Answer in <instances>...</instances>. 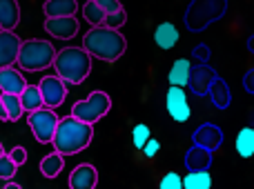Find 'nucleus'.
I'll return each mask as SVG.
<instances>
[{"mask_svg": "<svg viewBox=\"0 0 254 189\" xmlns=\"http://www.w3.org/2000/svg\"><path fill=\"white\" fill-rule=\"evenodd\" d=\"M27 87V80L16 67H0V92L2 94H18L20 96L22 89Z\"/></svg>", "mask_w": 254, "mask_h": 189, "instance_id": "obj_12", "label": "nucleus"}, {"mask_svg": "<svg viewBox=\"0 0 254 189\" xmlns=\"http://www.w3.org/2000/svg\"><path fill=\"white\" fill-rule=\"evenodd\" d=\"M94 138V125L83 123L76 116H65L58 120L56 134H54V149L63 156H76L83 149H87L92 145Z\"/></svg>", "mask_w": 254, "mask_h": 189, "instance_id": "obj_1", "label": "nucleus"}, {"mask_svg": "<svg viewBox=\"0 0 254 189\" xmlns=\"http://www.w3.org/2000/svg\"><path fill=\"white\" fill-rule=\"evenodd\" d=\"M54 69L67 85H80L92 71V53L85 47H65L56 53Z\"/></svg>", "mask_w": 254, "mask_h": 189, "instance_id": "obj_3", "label": "nucleus"}, {"mask_svg": "<svg viewBox=\"0 0 254 189\" xmlns=\"http://www.w3.org/2000/svg\"><path fill=\"white\" fill-rule=\"evenodd\" d=\"M22 40L13 31L2 29L0 31V67H11L18 62Z\"/></svg>", "mask_w": 254, "mask_h": 189, "instance_id": "obj_10", "label": "nucleus"}, {"mask_svg": "<svg viewBox=\"0 0 254 189\" xmlns=\"http://www.w3.org/2000/svg\"><path fill=\"white\" fill-rule=\"evenodd\" d=\"M210 94H212V100H214V105L219 107V109H225V107L230 105V92H228V85H225L223 80L216 78L214 85L210 87Z\"/></svg>", "mask_w": 254, "mask_h": 189, "instance_id": "obj_26", "label": "nucleus"}, {"mask_svg": "<svg viewBox=\"0 0 254 189\" xmlns=\"http://www.w3.org/2000/svg\"><path fill=\"white\" fill-rule=\"evenodd\" d=\"M212 185V176L207 174V169H201V172H190L188 176L183 178V187L185 189H210Z\"/></svg>", "mask_w": 254, "mask_h": 189, "instance_id": "obj_24", "label": "nucleus"}, {"mask_svg": "<svg viewBox=\"0 0 254 189\" xmlns=\"http://www.w3.org/2000/svg\"><path fill=\"white\" fill-rule=\"evenodd\" d=\"M154 40H156V45L161 49H174L176 43H179V29H176L172 22H161V25L156 27V31H154Z\"/></svg>", "mask_w": 254, "mask_h": 189, "instance_id": "obj_18", "label": "nucleus"}, {"mask_svg": "<svg viewBox=\"0 0 254 189\" xmlns=\"http://www.w3.org/2000/svg\"><path fill=\"white\" fill-rule=\"evenodd\" d=\"M214 80H216L214 71H212L210 67L201 65V67H196V69H192V74H190V87H192L194 94L201 96V94L210 92V87L214 85Z\"/></svg>", "mask_w": 254, "mask_h": 189, "instance_id": "obj_14", "label": "nucleus"}, {"mask_svg": "<svg viewBox=\"0 0 254 189\" xmlns=\"http://www.w3.org/2000/svg\"><path fill=\"white\" fill-rule=\"evenodd\" d=\"M125 22H127V11H125V9H121V11H116V13H107L103 25L112 27V29H121Z\"/></svg>", "mask_w": 254, "mask_h": 189, "instance_id": "obj_29", "label": "nucleus"}, {"mask_svg": "<svg viewBox=\"0 0 254 189\" xmlns=\"http://www.w3.org/2000/svg\"><path fill=\"white\" fill-rule=\"evenodd\" d=\"M190 74H192L190 60L188 58H179V60H174V65H172L170 74H167V80H170V85L185 87V85H190Z\"/></svg>", "mask_w": 254, "mask_h": 189, "instance_id": "obj_19", "label": "nucleus"}, {"mask_svg": "<svg viewBox=\"0 0 254 189\" xmlns=\"http://www.w3.org/2000/svg\"><path fill=\"white\" fill-rule=\"evenodd\" d=\"M181 187H183V178L179 174L170 172L161 178V189H181Z\"/></svg>", "mask_w": 254, "mask_h": 189, "instance_id": "obj_30", "label": "nucleus"}, {"mask_svg": "<svg viewBox=\"0 0 254 189\" xmlns=\"http://www.w3.org/2000/svg\"><path fill=\"white\" fill-rule=\"evenodd\" d=\"M20 22V4L18 0H0V29L13 31Z\"/></svg>", "mask_w": 254, "mask_h": 189, "instance_id": "obj_16", "label": "nucleus"}, {"mask_svg": "<svg viewBox=\"0 0 254 189\" xmlns=\"http://www.w3.org/2000/svg\"><path fill=\"white\" fill-rule=\"evenodd\" d=\"M194 142L196 145H201V147H205V149H210V151H214L216 147L223 142V132H221L216 125H201V127L194 132Z\"/></svg>", "mask_w": 254, "mask_h": 189, "instance_id": "obj_13", "label": "nucleus"}, {"mask_svg": "<svg viewBox=\"0 0 254 189\" xmlns=\"http://www.w3.org/2000/svg\"><path fill=\"white\" fill-rule=\"evenodd\" d=\"M63 167H65V156L58 154V151L47 154L40 160V174H43L45 178H56L58 174L63 172Z\"/></svg>", "mask_w": 254, "mask_h": 189, "instance_id": "obj_20", "label": "nucleus"}, {"mask_svg": "<svg viewBox=\"0 0 254 189\" xmlns=\"http://www.w3.org/2000/svg\"><path fill=\"white\" fill-rule=\"evenodd\" d=\"M165 107H167V114H170L176 123H188L190 116H192L188 96H185L183 87H179V85H170L167 96H165Z\"/></svg>", "mask_w": 254, "mask_h": 189, "instance_id": "obj_8", "label": "nucleus"}, {"mask_svg": "<svg viewBox=\"0 0 254 189\" xmlns=\"http://www.w3.org/2000/svg\"><path fill=\"white\" fill-rule=\"evenodd\" d=\"M149 138H152V132H149L147 125H143V123L134 125V129H131V142H134L136 149H143Z\"/></svg>", "mask_w": 254, "mask_h": 189, "instance_id": "obj_27", "label": "nucleus"}, {"mask_svg": "<svg viewBox=\"0 0 254 189\" xmlns=\"http://www.w3.org/2000/svg\"><path fill=\"white\" fill-rule=\"evenodd\" d=\"M56 53L58 51L54 49V45L49 43V40H40V38L22 40L16 65L20 67L22 71H43L54 65Z\"/></svg>", "mask_w": 254, "mask_h": 189, "instance_id": "obj_4", "label": "nucleus"}, {"mask_svg": "<svg viewBox=\"0 0 254 189\" xmlns=\"http://www.w3.org/2000/svg\"><path fill=\"white\" fill-rule=\"evenodd\" d=\"M237 151L241 158H252L254 156V129L252 127H243L237 136Z\"/></svg>", "mask_w": 254, "mask_h": 189, "instance_id": "obj_22", "label": "nucleus"}, {"mask_svg": "<svg viewBox=\"0 0 254 189\" xmlns=\"http://www.w3.org/2000/svg\"><path fill=\"white\" fill-rule=\"evenodd\" d=\"M158 149H161V142L156 141V138H149L147 142H145V147L140 151H143L145 156H147V158H154V156L158 154Z\"/></svg>", "mask_w": 254, "mask_h": 189, "instance_id": "obj_33", "label": "nucleus"}, {"mask_svg": "<svg viewBox=\"0 0 254 189\" xmlns=\"http://www.w3.org/2000/svg\"><path fill=\"white\" fill-rule=\"evenodd\" d=\"M194 56H198V58H207V49H205V45H198L196 51H194Z\"/></svg>", "mask_w": 254, "mask_h": 189, "instance_id": "obj_35", "label": "nucleus"}, {"mask_svg": "<svg viewBox=\"0 0 254 189\" xmlns=\"http://www.w3.org/2000/svg\"><path fill=\"white\" fill-rule=\"evenodd\" d=\"M18 172V165L9 158V154L0 156V181H7V178H13Z\"/></svg>", "mask_w": 254, "mask_h": 189, "instance_id": "obj_28", "label": "nucleus"}, {"mask_svg": "<svg viewBox=\"0 0 254 189\" xmlns=\"http://www.w3.org/2000/svg\"><path fill=\"white\" fill-rule=\"evenodd\" d=\"M210 165H212V151L194 142V147L185 154V167L190 172H201V169H207Z\"/></svg>", "mask_w": 254, "mask_h": 189, "instance_id": "obj_15", "label": "nucleus"}, {"mask_svg": "<svg viewBox=\"0 0 254 189\" xmlns=\"http://www.w3.org/2000/svg\"><path fill=\"white\" fill-rule=\"evenodd\" d=\"M0 123H9V114H7V107H4L2 98H0Z\"/></svg>", "mask_w": 254, "mask_h": 189, "instance_id": "obj_34", "label": "nucleus"}, {"mask_svg": "<svg viewBox=\"0 0 254 189\" xmlns=\"http://www.w3.org/2000/svg\"><path fill=\"white\" fill-rule=\"evenodd\" d=\"M2 154H7V151H4V147H2V142H0V156Z\"/></svg>", "mask_w": 254, "mask_h": 189, "instance_id": "obj_36", "label": "nucleus"}, {"mask_svg": "<svg viewBox=\"0 0 254 189\" xmlns=\"http://www.w3.org/2000/svg\"><path fill=\"white\" fill-rule=\"evenodd\" d=\"M43 11L47 18L74 16V13L78 11V2H76V0H45Z\"/></svg>", "mask_w": 254, "mask_h": 189, "instance_id": "obj_17", "label": "nucleus"}, {"mask_svg": "<svg viewBox=\"0 0 254 189\" xmlns=\"http://www.w3.org/2000/svg\"><path fill=\"white\" fill-rule=\"evenodd\" d=\"M98 4H101V9L105 13H116L123 9V4H121V0H96Z\"/></svg>", "mask_w": 254, "mask_h": 189, "instance_id": "obj_32", "label": "nucleus"}, {"mask_svg": "<svg viewBox=\"0 0 254 189\" xmlns=\"http://www.w3.org/2000/svg\"><path fill=\"white\" fill-rule=\"evenodd\" d=\"M58 120L61 116H56V111L52 107H40V109L27 111V125L34 132V138L40 145H47L54 141V134H56Z\"/></svg>", "mask_w": 254, "mask_h": 189, "instance_id": "obj_6", "label": "nucleus"}, {"mask_svg": "<svg viewBox=\"0 0 254 189\" xmlns=\"http://www.w3.org/2000/svg\"><path fill=\"white\" fill-rule=\"evenodd\" d=\"M40 94H43V102L45 107H52V109H58V107L65 102L67 98V83L61 78V76H45L38 83Z\"/></svg>", "mask_w": 254, "mask_h": 189, "instance_id": "obj_7", "label": "nucleus"}, {"mask_svg": "<svg viewBox=\"0 0 254 189\" xmlns=\"http://www.w3.org/2000/svg\"><path fill=\"white\" fill-rule=\"evenodd\" d=\"M0 31H2V29H0Z\"/></svg>", "mask_w": 254, "mask_h": 189, "instance_id": "obj_37", "label": "nucleus"}, {"mask_svg": "<svg viewBox=\"0 0 254 189\" xmlns=\"http://www.w3.org/2000/svg\"><path fill=\"white\" fill-rule=\"evenodd\" d=\"M20 102H22V107H25V111H34V109L45 107L43 94H40L38 85H29V83H27V87L22 89V94H20Z\"/></svg>", "mask_w": 254, "mask_h": 189, "instance_id": "obj_21", "label": "nucleus"}, {"mask_svg": "<svg viewBox=\"0 0 254 189\" xmlns=\"http://www.w3.org/2000/svg\"><path fill=\"white\" fill-rule=\"evenodd\" d=\"M83 16H85V20H87L89 25L96 27V25H103V22H105L107 13L103 11L101 4H98L96 0H87V2L83 4Z\"/></svg>", "mask_w": 254, "mask_h": 189, "instance_id": "obj_25", "label": "nucleus"}, {"mask_svg": "<svg viewBox=\"0 0 254 189\" xmlns=\"http://www.w3.org/2000/svg\"><path fill=\"white\" fill-rule=\"evenodd\" d=\"M98 183V172L94 165L80 163L71 169L69 174V187L71 189H94Z\"/></svg>", "mask_w": 254, "mask_h": 189, "instance_id": "obj_11", "label": "nucleus"}, {"mask_svg": "<svg viewBox=\"0 0 254 189\" xmlns=\"http://www.w3.org/2000/svg\"><path fill=\"white\" fill-rule=\"evenodd\" d=\"M110 109H112L110 94L96 89V92H92L87 98L74 102V107H71V116H76V118L83 120V123H92L94 125V123H98L101 118H105V116L110 114Z\"/></svg>", "mask_w": 254, "mask_h": 189, "instance_id": "obj_5", "label": "nucleus"}, {"mask_svg": "<svg viewBox=\"0 0 254 189\" xmlns=\"http://www.w3.org/2000/svg\"><path fill=\"white\" fill-rule=\"evenodd\" d=\"M9 158H11L13 163H16L18 167H20V165H25V163H27V149H25L22 145H16L11 151H9Z\"/></svg>", "mask_w": 254, "mask_h": 189, "instance_id": "obj_31", "label": "nucleus"}, {"mask_svg": "<svg viewBox=\"0 0 254 189\" xmlns=\"http://www.w3.org/2000/svg\"><path fill=\"white\" fill-rule=\"evenodd\" d=\"M45 31L58 40H69L78 34L80 25L76 16H58V18H45Z\"/></svg>", "mask_w": 254, "mask_h": 189, "instance_id": "obj_9", "label": "nucleus"}, {"mask_svg": "<svg viewBox=\"0 0 254 189\" xmlns=\"http://www.w3.org/2000/svg\"><path fill=\"white\" fill-rule=\"evenodd\" d=\"M83 47L92 53V58L105 62H116L127 49V40L119 29L107 25H96L83 36Z\"/></svg>", "mask_w": 254, "mask_h": 189, "instance_id": "obj_2", "label": "nucleus"}, {"mask_svg": "<svg viewBox=\"0 0 254 189\" xmlns=\"http://www.w3.org/2000/svg\"><path fill=\"white\" fill-rule=\"evenodd\" d=\"M0 98H2L4 107H7L9 123L20 120L22 114H25V107H22V102H20V96H18V94H0Z\"/></svg>", "mask_w": 254, "mask_h": 189, "instance_id": "obj_23", "label": "nucleus"}]
</instances>
